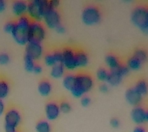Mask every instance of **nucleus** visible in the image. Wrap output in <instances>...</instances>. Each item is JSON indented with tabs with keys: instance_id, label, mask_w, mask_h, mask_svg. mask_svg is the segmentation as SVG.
Returning <instances> with one entry per match:
<instances>
[{
	"instance_id": "obj_43",
	"label": "nucleus",
	"mask_w": 148,
	"mask_h": 132,
	"mask_svg": "<svg viewBox=\"0 0 148 132\" xmlns=\"http://www.w3.org/2000/svg\"><path fill=\"white\" fill-rule=\"evenodd\" d=\"M16 132H20V131H18V130H17V131H16Z\"/></svg>"
},
{
	"instance_id": "obj_37",
	"label": "nucleus",
	"mask_w": 148,
	"mask_h": 132,
	"mask_svg": "<svg viewBox=\"0 0 148 132\" xmlns=\"http://www.w3.org/2000/svg\"><path fill=\"white\" fill-rule=\"evenodd\" d=\"M55 30L58 33H64L66 32V27L62 25V23H60L57 26H56Z\"/></svg>"
},
{
	"instance_id": "obj_26",
	"label": "nucleus",
	"mask_w": 148,
	"mask_h": 132,
	"mask_svg": "<svg viewBox=\"0 0 148 132\" xmlns=\"http://www.w3.org/2000/svg\"><path fill=\"white\" fill-rule=\"evenodd\" d=\"M34 66V60L32 57H30L29 56L25 54L24 55V67H25V70L28 72H32Z\"/></svg>"
},
{
	"instance_id": "obj_33",
	"label": "nucleus",
	"mask_w": 148,
	"mask_h": 132,
	"mask_svg": "<svg viewBox=\"0 0 148 132\" xmlns=\"http://www.w3.org/2000/svg\"><path fill=\"white\" fill-rule=\"evenodd\" d=\"M80 103L83 107H87L91 103V99L90 97H88L86 95H83V97H81Z\"/></svg>"
},
{
	"instance_id": "obj_20",
	"label": "nucleus",
	"mask_w": 148,
	"mask_h": 132,
	"mask_svg": "<svg viewBox=\"0 0 148 132\" xmlns=\"http://www.w3.org/2000/svg\"><path fill=\"white\" fill-rule=\"evenodd\" d=\"M65 67L62 63H57L53 65L50 69V75L53 78H60L64 76Z\"/></svg>"
},
{
	"instance_id": "obj_38",
	"label": "nucleus",
	"mask_w": 148,
	"mask_h": 132,
	"mask_svg": "<svg viewBox=\"0 0 148 132\" xmlns=\"http://www.w3.org/2000/svg\"><path fill=\"white\" fill-rule=\"evenodd\" d=\"M49 3L51 8L56 9L60 4V0H49Z\"/></svg>"
},
{
	"instance_id": "obj_27",
	"label": "nucleus",
	"mask_w": 148,
	"mask_h": 132,
	"mask_svg": "<svg viewBox=\"0 0 148 132\" xmlns=\"http://www.w3.org/2000/svg\"><path fill=\"white\" fill-rule=\"evenodd\" d=\"M58 104H59V107H60V112H62V113H69V112L71 111V104L66 100H62Z\"/></svg>"
},
{
	"instance_id": "obj_1",
	"label": "nucleus",
	"mask_w": 148,
	"mask_h": 132,
	"mask_svg": "<svg viewBox=\"0 0 148 132\" xmlns=\"http://www.w3.org/2000/svg\"><path fill=\"white\" fill-rule=\"evenodd\" d=\"M32 19L25 14L16 20V25L11 35L15 41L20 45H25L29 41V28Z\"/></svg>"
},
{
	"instance_id": "obj_31",
	"label": "nucleus",
	"mask_w": 148,
	"mask_h": 132,
	"mask_svg": "<svg viewBox=\"0 0 148 132\" xmlns=\"http://www.w3.org/2000/svg\"><path fill=\"white\" fill-rule=\"evenodd\" d=\"M11 60L10 56L8 53L5 52H1L0 53V64L5 65L8 64Z\"/></svg>"
},
{
	"instance_id": "obj_14",
	"label": "nucleus",
	"mask_w": 148,
	"mask_h": 132,
	"mask_svg": "<svg viewBox=\"0 0 148 132\" xmlns=\"http://www.w3.org/2000/svg\"><path fill=\"white\" fill-rule=\"evenodd\" d=\"M27 6L28 2L25 0H16L12 4V12L18 17L25 15L27 12Z\"/></svg>"
},
{
	"instance_id": "obj_23",
	"label": "nucleus",
	"mask_w": 148,
	"mask_h": 132,
	"mask_svg": "<svg viewBox=\"0 0 148 132\" xmlns=\"http://www.w3.org/2000/svg\"><path fill=\"white\" fill-rule=\"evenodd\" d=\"M142 63L138 59H136V57H134V56H131L130 57L128 58V60L127 61V66L130 69H134V70H137L141 68Z\"/></svg>"
},
{
	"instance_id": "obj_7",
	"label": "nucleus",
	"mask_w": 148,
	"mask_h": 132,
	"mask_svg": "<svg viewBox=\"0 0 148 132\" xmlns=\"http://www.w3.org/2000/svg\"><path fill=\"white\" fill-rule=\"evenodd\" d=\"M46 29L42 23L36 21L31 22L29 28V41L42 42L46 37Z\"/></svg>"
},
{
	"instance_id": "obj_41",
	"label": "nucleus",
	"mask_w": 148,
	"mask_h": 132,
	"mask_svg": "<svg viewBox=\"0 0 148 132\" xmlns=\"http://www.w3.org/2000/svg\"><path fill=\"white\" fill-rule=\"evenodd\" d=\"M99 90L103 93H107L109 91V86L106 83H103L99 86Z\"/></svg>"
},
{
	"instance_id": "obj_21",
	"label": "nucleus",
	"mask_w": 148,
	"mask_h": 132,
	"mask_svg": "<svg viewBox=\"0 0 148 132\" xmlns=\"http://www.w3.org/2000/svg\"><path fill=\"white\" fill-rule=\"evenodd\" d=\"M10 91V85L9 81L4 77L0 76V99L6 97Z\"/></svg>"
},
{
	"instance_id": "obj_40",
	"label": "nucleus",
	"mask_w": 148,
	"mask_h": 132,
	"mask_svg": "<svg viewBox=\"0 0 148 132\" xmlns=\"http://www.w3.org/2000/svg\"><path fill=\"white\" fill-rule=\"evenodd\" d=\"M5 111V104L3 100L0 99V116L3 114Z\"/></svg>"
},
{
	"instance_id": "obj_16",
	"label": "nucleus",
	"mask_w": 148,
	"mask_h": 132,
	"mask_svg": "<svg viewBox=\"0 0 148 132\" xmlns=\"http://www.w3.org/2000/svg\"><path fill=\"white\" fill-rule=\"evenodd\" d=\"M37 89L41 95L48 96V95L50 94L53 87H52V83L48 79H42L38 83Z\"/></svg>"
},
{
	"instance_id": "obj_10",
	"label": "nucleus",
	"mask_w": 148,
	"mask_h": 132,
	"mask_svg": "<svg viewBox=\"0 0 148 132\" xmlns=\"http://www.w3.org/2000/svg\"><path fill=\"white\" fill-rule=\"evenodd\" d=\"M43 53V46L41 42L29 40L25 44V54L29 56L33 60H38Z\"/></svg>"
},
{
	"instance_id": "obj_11",
	"label": "nucleus",
	"mask_w": 148,
	"mask_h": 132,
	"mask_svg": "<svg viewBox=\"0 0 148 132\" xmlns=\"http://www.w3.org/2000/svg\"><path fill=\"white\" fill-rule=\"evenodd\" d=\"M130 116L132 120L138 125L142 124L148 120L147 111L141 105L134 107L130 112Z\"/></svg>"
},
{
	"instance_id": "obj_29",
	"label": "nucleus",
	"mask_w": 148,
	"mask_h": 132,
	"mask_svg": "<svg viewBox=\"0 0 148 132\" xmlns=\"http://www.w3.org/2000/svg\"><path fill=\"white\" fill-rule=\"evenodd\" d=\"M108 76V71L104 67H99L97 71V79L100 81H106Z\"/></svg>"
},
{
	"instance_id": "obj_25",
	"label": "nucleus",
	"mask_w": 148,
	"mask_h": 132,
	"mask_svg": "<svg viewBox=\"0 0 148 132\" xmlns=\"http://www.w3.org/2000/svg\"><path fill=\"white\" fill-rule=\"evenodd\" d=\"M134 57L138 59L141 63L145 62L147 59V52L145 49L143 48H136L134 50V54H133Z\"/></svg>"
},
{
	"instance_id": "obj_22",
	"label": "nucleus",
	"mask_w": 148,
	"mask_h": 132,
	"mask_svg": "<svg viewBox=\"0 0 148 132\" xmlns=\"http://www.w3.org/2000/svg\"><path fill=\"white\" fill-rule=\"evenodd\" d=\"M36 131L37 132H51L50 124L46 120H40L36 124Z\"/></svg>"
},
{
	"instance_id": "obj_35",
	"label": "nucleus",
	"mask_w": 148,
	"mask_h": 132,
	"mask_svg": "<svg viewBox=\"0 0 148 132\" xmlns=\"http://www.w3.org/2000/svg\"><path fill=\"white\" fill-rule=\"evenodd\" d=\"M110 123L111 126L113 127H118L120 124V120H119V118H111L110 120Z\"/></svg>"
},
{
	"instance_id": "obj_9",
	"label": "nucleus",
	"mask_w": 148,
	"mask_h": 132,
	"mask_svg": "<svg viewBox=\"0 0 148 132\" xmlns=\"http://www.w3.org/2000/svg\"><path fill=\"white\" fill-rule=\"evenodd\" d=\"M43 19L46 25L51 29H55L56 26L61 23V16L60 12L56 9H53L51 7L48 8L45 12Z\"/></svg>"
},
{
	"instance_id": "obj_32",
	"label": "nucleus",
	"mask_w": 148,
	"mask_h": 132,
	"mask_svg": "<svg viewBox=\"0 0 148 132\" xmlns=\"http://www.w3.org/2000/svg\"><path fill=\"white\" fill-rule=\"evenodd\" d=\"M116 69H117L118 72H119V73H120L123 76H126V75H127L130 71V69L127 67V65L122 64V63H121V64H120V66L116 68Z\"/></svg>"
},
{
	"instance_id": "obj_42",
	"label": "nucleus",
	"mask_w": 148,
	"mask_h": 132,
	"mask_svg": "<svg viewBox=\"0 0 148 132\" xmlns=\"http://www.w3.org/2000/svg\"><path fill=\"white\" fill-rule=\"evenodd\" d=\"M6 6L7 4L5 0H0V12H3L6 9Z\"/></svg>"
},
{
	"instance_id": "obj_39",
	"label": "nucleus",
	"mask_w": 148,
	"mask_h": 132,
	"mask_svg": "<svg viewBox=\"0 0 148 132\" xmlns=\"http://www.w3.org/2000/svg\"><path fill=\"white\" fill-rule=\"evenodd\" d=\"M133 132H147L146 131L145 127L142 126V125H137L134 127L133 130Z\"/></svg>"
},
{
	"instance_id": "obj_13",
	"label": "nucleus",
	"mask_w": 148,
	"mask_h": 132,
	"mask_svg": "<svg viewBox=\"0 0 148 132\" xmlns=\"http://www.w3.org/2000/svg\"><path fill=\"white\" fill-rule=\"evenodd\" d=\"M45 113L48 120H55L60 113V107L58 103L53 100L48 101L45 105Z\"/></svg>"
},
{
	"instance_id": "obj_24",
	"label": "nucleus",
	"mask_w": 148,
	"mask_h": 132,
	"mask_svg": "<svg viewBox=\"0 0 148 132\" xmlns=\"http://www.w3.org/2000/svg\"><path fill=\"white\" fill-rule=\"evenodd\" d=\"M134 88L138 91L141 95H145L147 93V83L144 79H140L136 81Z\"/></svg>"
},
{
	"instance_id": "obj_6",
	"label": "nucleus",
	"mask_w": 148,
	"mask_h": 132,
	"mask_svg": "<svg viewBox=\"0 0 148 132\" xmlns=\"http://www.w3.org/2000/svg\"><path fill=\"white\" fill-rule=\"evenodd\" d=\"M102 13L99 7L90 4L86 6L82 11V20L86 25H94L100 21Z\"/></svg>"
},
{
	"instance_id": "obj_28",
	"label": "nucleus",
	"mask_w": 148,
	"mask_h": 132,
	"mask_svg": "<svg viewBox=\"0 0 148 132\" xmlns=\"http://www.w3.org/2000/svg\"><path fill=\"white\" fill-rule=\"evenodd\" d=\"M44 61H45V63L47 66H49V67H53V65L57 63L53 52H49V53H46L45 56H44Z\"/></svg>"
},
{
	"instance_id": "obj_12",
	"label": "nucleus",
	"mask_w": 148,
	"mask_h": 132,
	"mask_svg": "<svg viewBox=\"0 0 148 132\" xmlns=\"http://www.w3.org/2000/svg\"><path fill=\"white\" fill-rule=\"evenodd\" d=\"M125 98L130 104L135 107L140 105L143 100V95H141L134 87H130L127 88L125 92Z\"/></svg>"
},
{
	"instance_id": "obj_5",
	"label": "nucleus",
	"mask_w": 148,
	"mask_h": 132,
	"mask_svg": "<svg viewBox=\"0 0 148 132\" xmlns=\"http://www.w3.org/2000/svg\"><path fill=\"white\" fill-rule=\"evenodd\" d=\"M131 21L141 31L147 33L148 32L147 8L143 5L136 6L132 10Z\"/></svg>"
},
{
	"instance_id": "obj_30",
	"label": "nucleus",
	"mask_w": 148,
	"mask_h": 132,
	"mask_svg": "<svg viewBox=\"0 0 148 132\" xmlns=\"http://www.w3.org/2000/svg\"><path fill=\"white\" fill-rule=\"evenodd\" d=\"M15 25H16V20L7 21L6 23H5L4 26H3L4 31L11 34L12 32V30H13L14 27H15Z\"/></svg>"
},
{
	"instance_id": "obj_8",
	"label": "nucleus",
	"mask_w": 148,
	"mask_h": 132,
	"mask_svg": "<svg viewBox=\"0 0 148 132\" xmlns=\"http://www.w3.org/2000/svg\"><path fill=\"white\" fill-rule=\"evenodd\" d=\"M62 51V63L65 68L73 70L77 68L76 63V49L69 46H66L61 50Z\"/></svg>"
},
{
	"instance_id": "obj_19",
	"label": "nucleus",
	"mask_w": 148,
	"mask_h": 132,
	"mask_svg": "<svg viewBox=\"0 0 148 132\" xmlns=\"http://www.w3.org/2000/svg\"><path fill=\"white\" fill-rule=\"evenodd\" d=\"M76 84V74L68 73L65 74L62 79V85L66 89L71 90Z\"/></svg>"
},
{
	"instance_id": "obj_34",
	"label": "nucleus",
	"mask_w": 148,
	"mask_h": 132,
	"mask_svg": "<svg viewBox=\"0 0 148 132\" xmlns=\"http://www.w3.org/2000/svg\"><path fill=\"white\" fill-rule=\"evenodd\" d=\"M53 53L54 56H55L56 62L57 63H62V51L61 50H55L53 51Z\"/></svg>"
},
{
	"instance_id": "obj_2",
	"label": "nucleus",
	"mask_w": 148,
	"mask_h": 132,
	"mask_svg": "<svg viewBox=\"0 0 148 132\" xmlns=\"http://www.w3.org/2000/svg\"><path fill=\"white\" fill-rule=\"evenodd\" d=\"M93 86V78L87 72H79L76 74V84L71 91L76 97H83L86 93L91 90Z\"/></svg>"
},
{
	"instance_id": "obj_15",
	"label": "nucleus",
	"mask_w": 148,
	"mask_h": 132,
	"mask_svg": "<svg viewBox=\"0 0 148 132\" xmlns=\"http://www.w3.org/2000/svg\"><path fill=\"white\" fill-rule=\"evenodd\" d=\"M76 63L77 67H86L89 63V56L83 49H76L75 53Z\"/></svg>"
},
{
	"instance_id": "obj_36",
	"label": "nucleus",
	"mask_w": 148,
	"mask_h": 132,
	"mask_svg": "<svg viewBox=\"0 0 148 132\" xmlns=\"http://www.w3.org/2000/svg\"><path fill=\"white\" fill-rule=\"evenodd\" d=\"M32 72L36 74H41L42 72V66L39 63H35L34 68H33Z\"/></svg>"
},
{
	"instance_id": "obj_18",
	"label": "nucleus",
	"mask_w": 148,
	"mask_h": 132,
	"mask_svg": "<svg viewBox=\"0 0 148 132\" xmlns=\"http://www.w3.org/2000/svg\"><path fill=\"white\" fill-rule=\"evenodd\" d=\"M105 61L110 69H116L120 64V60L118 57V56L113 54V53H108L105 56Z\"/></svg>"
},
{
	"instance_id": "obj_3",
	"label": "nucleus",
	"mask_w": 148,
	"mask_h": 132,
	"mask_svg": "<svg viewBox=\"0 0 148 132\" xmlns=\"http://www.w3.org/2000/svg\"><path fill=\"white\" fill-rule=\"evenodd\" d=\"M49 0H32L28 2L27 15L32 21L40 22L46 9L49 8Z\"/></svg>"
},
{
	"instance_id": "obj_4",
	"label": "nucleus",
	"mask_w": 148,
	"mask_h": 132,
	"mask_svg": "<svg viewBox=\"0 0 148 132\" xmlns=\"http://www.w3.org/2000/svg\"><path fill=\"white\" fill-rule=\"evenodd\" d=\"M5 132H16L22 121V115L16 107H9L5 111Z\"/></svg>"
},
{
	"instance_id": "obj_17",
	"label": "nucleus",
	"mask_w": 148,
	"mask_h": 132,
	"mask_svg": "<svg viewBox=\"0 0 148 132\" xmlns=\"http://www.w3.org/2000/svg\"><path fill=\"white\" fill-rule=\"evenodd\" d=\"M123 76L118 72L116 69H112L108 72V76L106 78V82L111 86H116L120 84V82L122 81Z\"/></svg>"
}]
</instances>
